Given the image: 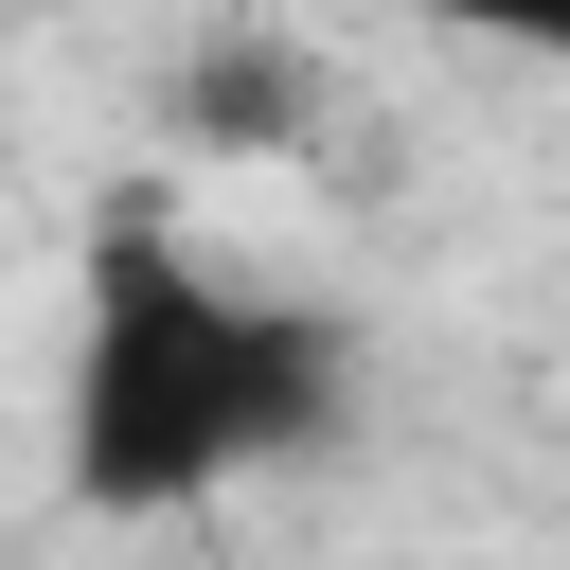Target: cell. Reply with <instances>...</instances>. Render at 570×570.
<instances>
[{
  "instance_id": "7a4b0ae2",
  "label": "cell",
  "mask_w": 570,
  "mask_h": 570,
  "mask_svg": "<svg viewBox=\"0 0 570 570\" xmlns=\"http://www.w3.org/2000/svg\"><path fill=\"white\" fill-rule=\"evenodd\" d=\"M160 125L214 142V160H303V142L338 125V71H321L285 18H214V36L160 71Z\"/></svg>"
},
{
  "instance_id": "6da1fadb",
  "label": "cell",
  "mask_w": 570,
  "mask_h": 570,
  "mask_svg": "<svg viewBox=\"0 0 570 570\" xmlns=\"http://www.w3.org/2000/svg\"><path fill=\"white\" fill-rule=\"evenodd\" d=\"M356 410V338L249 267H214L196 232L160 214H107L89 232V285H71V392H53V463H71V517H196L303 445H338Z\"/></svg>"
},
{
  "instance_id": "3957f363",
  "label": "cell",
  "mask_w": 570,
  "mask_h": 570,
  "mask_svg": "<svg viewBox=\"0 0 570 570\" xmlns=\"http://www.w3.org/2000/svg\"><path fill=\"white\" fill-rule=\"evenodd\" d=\"M410 18H445V36H481V53H534V71H570V0H410Z\"/></svg>"
}]
</instances>
